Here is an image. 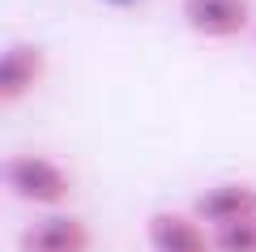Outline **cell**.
<instances>
[{
  "label": "cell",
  "mask_w": 256,
  "mask_h": 252,
  "mask_svg": "<svg viewBox=\"0 0 256 252\" xmlns=\"http://www.w3.org/2000/svg\"><path fill=\"white\" fill-rule=\"evenodd\" d=\"M180 18L192 35L226 43L252 26V5L248 0H180Z\"/></svg>",
  "instance_id": "3"
},
{
  "label": "cell",
  "mask_w": 256,
  "mask_h": 252,
  "mask_svg": "<svg viewBox=\"0 0 256 252\" xmlns=\"http://www.w3.org/2000/svg\"><path fill=\"white\" fill-rule=\"evenodd\" d=\"M146 243L150 252H218L214 231L192 209H154L146 218Z\"/></svg>",
  "instance_id": "2"
},
{
  "label": "cell",
  "mask_w": 256,
  "mask_h": 252,
  "mask_svg": "<svg viewBox=\"0 0 256 252\" xmlns=\"http://www.w3.org/2000/svg\"><path fill=\"white\" fill-rule=\"evenodd\" d=\"M214 248L218 252H256V218L214 226Z\"/></svg>",
  "instance_id": "7"
},
{
  "label": "cell",
  "mask_w": 256,
  "mask_h": 252,
  "mask_svg": "<svg viewBox=\"0 0 256 252\" xmlns=\"http://www.w3.org/2000/svg\"><path fill=\"white\" fill-rule=\"evenodd\" d=\"M22 252H90L94 248V231L86 218L77 214H47L34 226L22 231Z\"/></svg>",
  "instance_id": "5"
},
{
  "label": "cell",
  "mask_w": 256,
  "mask_h": 252,
  "mask_svg": "<svg viewBox=\"0 0 256 252\" xmlns=\"http://www.w3.org/2000/svg\"><path fill=\"white\" fill-rule=\"evenodd\" d=\"M192 214L201 218L205 226H226V222H244V218H256V184L248 180H226L205 188L201 197L192 201Z\"/></svg>",
  "instance_id": "6"
},
{
  "label": "cell",
  "mask_w": 256,
  "mask_h": 252,
  "mask_svg": "<svg viewBox=\"0 0 256 252\" xmlns=\"http://www.w3.org/2000/svg\"><path fill=\"white\" fill-rule=\"evenodd\" d=\"M4 188L26 205L60 209L73 201V175L47 154H9L4 158Z\"/></svg>",
  "instance_id": "1"
},
{
  "label": "cell",
  "mask_w": 256,
  "mask_h": 252,
  "mask_svg": "<svg viewBox=\"0 0 256 252\" xmlns=\"http://www.w3.org/2000/svg\"><path fill=\"white\" fill-rule=\"evenodd\" d=\"M43 77H47V52L30 39H13L0 60V103L4 107L22 103Z\"/></svg>",
  "instance_id": "4"
}]
</instances>
